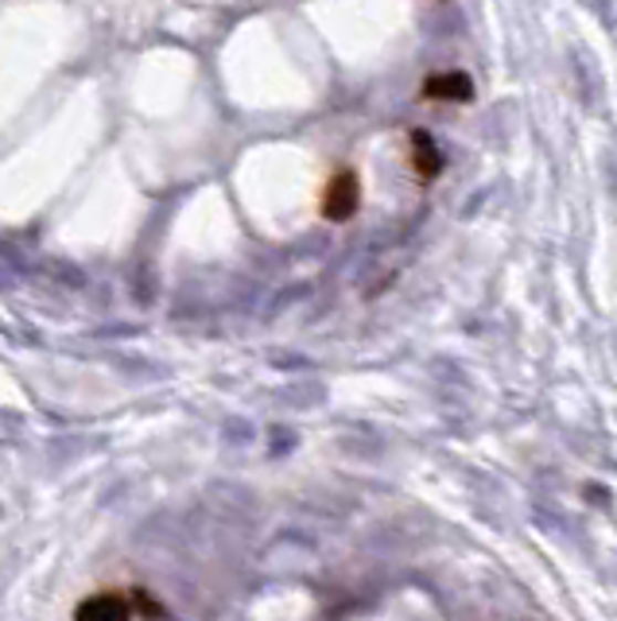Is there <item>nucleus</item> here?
Returning <instances> with one entry per match:
<instances>
[{
  "instance_id": "1",
  "label": "nucleus",
  "mask_w": 617,
  "mask_h": 621,
  "mask_svg": "<svg viewBox=\"0 0 617 621\" xmlns=\"http://www.w3.org/2000/svg\"><path fill=\"white\" fill-rule=\"evenodd\" d=\"M318 207H323L326 222H349V218L357 214V207H362V179L349 168L334 171V176L326 179L323 202H318Z\"/></svg>"
},
{
  "instance_id": "2",
  "label": "nucleus",
  "mask_w": 617,
  "mask_h": 621,
  "mask_svg": "<svg viewBox=\"0 0 617 621\" xmlns=\"http://www.w3.org/2000/svg\"><path fill=\"white\" fill-rule=\"evenodd\" d=\"M136 598L121 594V590H102V594H90L74 606V621H133Z\"/></svg>"
},
{
  "instance_id": "3",
  "label": "nucleus",
  "mask_w": 617,
  "mask_h": 621,
  "mask_svg": "<svg viewBox=\"0 0 617 621\" xmlns=\"http://www.w3.org/2000/svg\"><path fill=\"white\" fill-rule=\"evenodd\" d=\"M423 97L428 102H470L474 86L462 71H443V74H428L423 78Z\"/></svg>"
},
{
  "instance_id": "4",
  "label": "nucleus",
  "mask_w": 617,
  "mask_h": 621,
  "mask_svg": "<svg viewBox=\"0 0 617 621\" xmlns=\"http://www.w3.org/2000/svg\"><path fill=\"white\" fill-rule=\"evenodd\" d=\"M439 168H443V160H439L436 140L428 133H411V171H416V179L431 183L439 176Z\"/></svg>"
}]
</instances>
